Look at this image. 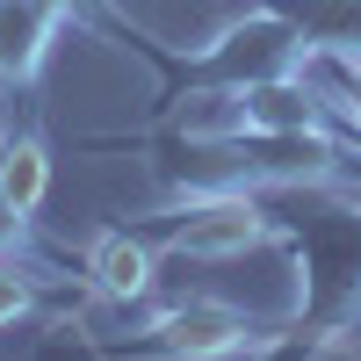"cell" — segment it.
<instances>
[{"instance_id": "6da1fadb", "label": "cell", "mask_w": 361, "mask_h": 361, "mask_svg": "<svg viewBox=\"0 0 361 361\" xmlns=\"http://www.w3.org/2000/svg\"><path fill=\"white\" fill-rule=\"evenodd\" d=\"M267 224H260V209L246 195H209V202H188L180 209V224H173V253H188V260H224V253H246L260 246Z\"/></svg>"}, {"instance_id": "7a4b0ae2", "label": "cell", "mask_w": 361, "mask_h": 361, "mask_svg": "<svg viewBox=\"0 0 361 361\" xmlns=\"http://www.w3.org/2000/svg\"><path fill=\"white\" fill-rule=\"evenodd\" d=\"M152 347L173 361H217L231 347H246V318L224 311V304H180L152 325Z\"/></svg>"}, {"instance_id": "3957f363", "label": "cell", "mask_w": 361, "mask_h": 361, "mask_svg": "<svg viewBox=\"0 0 361 361\" xmlns=\"http://www.w3.org/2000/svg\"><path fill=\"white\" fill-rule=\"evenodd\" d=\"M238 94H246V130H260V137H304V130H318V94L296 73L246 80Z\"/></svg>"}, {"instance_id": "277c9868", "label": "cell", "mask_w": 361, "mask_h": 361, "mask_svg": "<svg viewBox=\"0 0 361 361\" xmlns=\"http://www.w3.org/2000/svg\"><path fill=\"white\" fill-rule=\"evenodd\" d=\"M51 44V8L44 0H0V87H22L44 66Z\"/></svg>"}, {"instance_id": "5b68a950", "label": "cell", "mask_w": 361, "mask_h": 361, "mask_svg": "<svg viewBox=\"0 0 361 361\" xmlns=\"http://www.w3.org/2000/svg\"><path fill=\"white\" fill-rule=\"evenodd\" d=\"M51 195V152H44V137H0V209L22 224V217H37Z\"/></svg>"}, {"instance_id": "8992f818", "label": "cell", "mask_w": 361, "mask_h": 361, "mask_svg": "<svg viewBox=\"0 0 361 361\" xmlns=\"http://www.w3.org/2000/svg\"><path fill=\"white\" fill-rule=\"evenodd\" d=\"M87 275H94L102 296L130 304V296L152 289V246H145V238H130V231H109L102 246H94V260H87Z\"/></svg>"}, {"instance_id": "52a82bcc", "label": "cell", "mask_w": 361, "mask_h": 361, "mask_svg": "<svg viewBox=\"0 0 361 361\" xmlns=\"http://www.w3.org/2000/svg\"><path fill=\"white\" fill-rule=\"evenodd\" d=\"M180 130L188 137H246V94H238V87L195 94L188 109H180Z\"/></svg>"}, {"instance_id": "ba28073f", "label": "cell", "mask_w": 361, "mask_h": 361, "mask_svg": "<svg viewBox=\"0 0 361 361\" xmlns=\"http://www.w3.org/2000/svg\"><path fill=\"white\" fill-rule=\"evenodd\" d=\"M22 311H29V282L15 275V267H8V260H0V325H15Z\"/></svg>"}]
</instances>
